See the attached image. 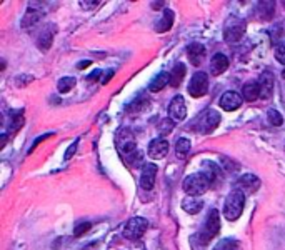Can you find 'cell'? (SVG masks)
Here are the masks:
<instances>
[{"label": "cell", "instance_id": "obj_25", "mask_svg": "<svg viewBox=\"0 0 285 250\" xmlns=\"http://www.w3.org/2000/svg\"><path fill=\"white\" fill-rule=\"evenodd\" d=\"M190 152V140L189 139H178L177 140V144H175V153H177V157L178 159H185L189 155Z\"/></svg>", "mask_w": 285, "mask_h": 250}, {"label": "cell", "instance_id": "obj_30", "mask_svg": "<svg viewBox=\"0 0 285 250\" xmlns=\"http://www.w3.org/2000/svg\"><path fill=\"white\" fill-rule=\"evenodd\" d=\"M174 125H175L174 120H172V119H165V120H162V122H160L158 128H160V133L162 135H167V133H170L172 130H174Z\"/></svg>", "mask_w": 285, "mask_h": 250}, {"label": "cell", "instance_id": "obj_17", "mask_svg": "<svg viewBox=\"0 0 285 250\" xmlns=\"http://www.w3.org/2000/svg\"><path fill=\"white\" fill-rule=\"evenodd\" d=\"M258 85H260V99H270L274 92V75L270 72H263L258 79Z\"/></svg>", "mask_w": 285, "mask_h": 250}, {"label": "cell", "instance_id": "obj_1", "mask_svg": "<svg viewBox=\"0 0 285 250\" xmlns=\"http://www.w3.org/2000/svg\"><path fill=\"white\" fill-rule=\"evenodd\" d=\"M218 230H220V217H218V212L214 208L205 217V224L202 227V230L192 237V247L195 250H203L209 242L218 234Z\"/></svg>", "mask_w": 285, "mask_h": 250}, {"label": "cell", "instance_id": "obj_12", "mask_svg": "<svg viewBox=\"0 0 285 250\" xmlns=\"http://www.w3.org/2000/svg\"><path fill=\"white\" fill-rule=\"evenodd\" d=\"M167 153H169V142L165 140V139L157 137V139H154V140L150 142V145H149V155H150L152 159L160 160Z\"/></svg>", "mask_w": 285, "mask_h": 250}, {"label": "cell", "instance_id": "obj_34", "mask_svg": "<svg viewBox=\"0 0 285 250\" xmlns=\"http://www.w3.org/2000/svg\"><path fill=\"white\" fill-rule=\"evenodd\" d=\"M52 135H54V133H45V135H42V137H38V139H35V140H34V144H32V147H30V150H29V153H32V152H34V150H35V148H37V145H38V144H40V142H44L45 139H49V137H52Z\"/></svg>", "mask_w": 285, "mask_h": 250}, {"label": "cell", "instance_id": "obj_14", "mask_svg": "<svg viewBox=\"0 0 285 250\" xmlns=\"http://www.w3.org/2000/svg\"><path fill=\"white\" fill-rule=\"evenodd\" d=\"M275 13V2H258L255 7V12L254 15L257 20H260V22H269V20L274 17Z\"/></svg>", "mask_w": 285, "mask_h": 250}, {"label": "cell", "instance_id": "obj_20", "mask_svg": "<svg viewBox=\"0 0 285 250\" xmlns=\"http://www.w3.org/2000/svg\"><path fill=\"white\" fill-rule=\"evenodd\" d=\"M174 18H175V15H174V10L165 9V10H164V15H162V18L158 20L157 25H155V30H157V32H160V33H164V32H169V30L172 29V25H174Z\"/></svg>", "mask_w": 285, "mask_h": 250}, {"label": "cell", "instance_id": "obj_40", "mask_svg": "<svg viewBox=\"0 0 285 250\" xmlns=\"http://www.w3.org/2000/svg\"><path fill=\"white\" fill-rule=\"evenodd\" d=\"M282 5H283V7H285V2H282Z\"/></svg>", "mask_w": 285, "mask_h": 250}, {"label": "cell", "instance_id": "obj_15", "mask_svg": "<svg viewBox=\"0 0 285 250\" xmlns=\"http://www.w3.org/2000/svg\"><path fill=\"white\" fill-rule=\"evenodd\" d=\"M57 32V27L55 25H47L45 29L40 32V35L37 39V47L40 49L42 52H47L50 49L52 42H54V35Z\"/></svg>", "mask_w": 285, "mask_h": 250}, {"label": "cell", "instance_id": "obj_26", "mask_svg": "<svg viewBox=\"0 0 285 250\" xmlns=\"http://www.w3.org/2000/svg\"><path fill=\"white\" fill-rule=\"evenodd\" d=\"M214 250H240V242L235 239H223L214 247Z\"/></svg>", "mask_w": 285, "mask_h": 250}, {"label": "cell", "instance_id": "obj_7", "mask_svg": "<svg viewBox=\"0 0 285 250\" xmlns=\"http://www.w3.org/2000/svg\"><path fill=\"white\" fill-rule=\"evenodd\" d=\"M209 90V77L203 72H195L190 79L189 84V93L192 97H203Z\"/></svg>", "mask_w": 285, "mask_h": 250}, {"label": "cell", "instance_id": "obj_2", "mask_svg": "<svg viewBox=\"0 0 285 250\" xmlns=\"http://www.w3.org/2000/svg\"><path fill=\"white\" fill-rule=\"evenodd\" d=\"M245 207V194L238 188H234L225 199L223 204V217L229 222H235L240 219V215L243 212Z\"/></svg>", "mask_w": 285, "mask_h": 250}, {"label": "cell", "instance_id": "obj_35", "mask_svg": "<svg viewBox=\"0 0 285 250\" xmlns=\"http://www.w3.org/2000/svg\"><path fill=\"white\" fill-rule=\"evenodd\" d=\"M97 5H100V2H80L82 9H95Z\"/></svg>", "mask_w": 285, "mask_h": 250}, {"label": "cell", "instance_id": "obj_8", "mask_svg": "<svg viewBox=\"0 0 285 250\" xmlns=\"http://www.w3.org/2000/svg\"><path fill=\"white\" fill-rule=\"evenodd\" d=\"M185 117H187V104L182 95H177L172 99L169 105V119H172L174 122H180Z\"/></svg>", "mask_w": 285, "mask_h": 250}, {"label": "cell", "instance_id": "obj_38", "mask_svg": "<svg viewBox=\"0 0 285 250\" xmlns=\"http://www.w3.org/2000/svg\"><path fill=\"white\" fill-rule=\"evenodd\" d=\"M112 75H114V72H109V73H107V75H105V77L102 79V84H107V82H109V80H110V77H112Z\"/></svg>", "mask_w": 285, "mask_h": 250}, {"label": "cell", "instance_id": "obj_29", "mask_svg": "<svg viewBox=\"0 0 285 250\" xmlns=\"http://www.w3.org/2000/svg\"><path fill=\"white\" fill-rule=\"evenodd\" d=\"M267 119H269V122L274 127H280L283 124V116L278 110H275V109H270L267 112Z\"/></svg>", "mask_w": 285, "mask_h": 250}, {"label": "cell", "instance_id": "obj_10", "mask_svg": "<svg viewBox=\"0 0 285 250\" xmlns=\"http://www.w3.org/2000/svg\"><path fill=\"white\" fill-rule=\"evenodd\" d=\"M258 187H260V179L254 174H245L237 182V188L243 194H254L258 190Z\"/></svg>", "mask_w": 285, "mask_h": 250}, {"label": "cell", "instance_id": "obj_32", "mask_svg": "<svg viewBox=\"0 0 285 250\" xmlns=\"http://www.w3.org/2000/svg\"><path fill=\"white\" fill-rule=\"evenodd\" d=\"M275 59L278 60L280 64L285 65V42H280L277 47H275Z\"/></svg>", "mask_w": 285, "mask_h": 250}, {"label": "cell", "instance_id": "obj_16", "mask_svg": "<svg viewBox=\"0 0 285 250\" xmlns=\"http://www.w3.org/2000/svg\"><path fill=\"white\" fill-rule=\"evenodd\" d=\"M187 57H189L192 65H195V67L202 65L203 59H205V47L202 44H197V42L190 44L187 47Z\"/></svg>", "mask_w": 285, "mask_h": 250}, {"label": "cell", "instance_id": "obj_4", "mask_svg": "<svg viewBox=\"0 0 285 250\" xmlns=\"http://www.w3.org/2000/svg\"><path fill=\"white\" fill-rule=\"evenodd\" d=\"M218 124H220V113L214 109H207L198 116L194 124V128L200 133H210L218 127Z\"/></svg>", "mask_w": 285, "mask_h": 250}, {"label": "cell", "instance_id": "obj_24", "mask_svg": "<svg viewBox=\"0 0 285 250\" xmlns=\"http://www.w3.org/2000/svg\"><path fill=\"white\" fill-rule=\"evenodd\" d=\"M184 77H185V65L178 62L174 65V70L170 72V85L178 87L184 82Z\"/></svg>", "mask_w": 285, "mask_h": 250}, {"label": "cell", "instance_id": "obj_28", "mask_svg": "<svg viewBox=\"0 0 285 250\" xmlns=\"http://www.w3.org/2000/svg\"><path fill=\"white\" fill-rule=\"evenodd\" d=\"M22 125H24V112H22V110H18L17 113L14 112V113H12V117H10L9 130H12V132H17L18 128H21Z\"/></svg>", "mask_w": 285, "mask_h": 250}, {"label": "cell", "instance_id": "obj_19", "mask_svg": "<svg viewBox=\"0 0 285 250\" xmlns=\"http://www.w3.org/2000/svg\"><path fill=\"white\" fill-rule=\"evenodd\" d=\"M229 69V59L223 55V53H215L214 59L210 62V72L214 75H220L225 70Z\"/></svg>", "mask_w": 285, "mask_h": 250}, {"label": "cell", "instance_id": "obj_22", "mask_svg": "<svg viewBox=\"0 0 285 250\" xmlns=\"http://www.w3.org/2000/svg\"><path fill=\"white\" fill-rule=\"evenodd\" d=\"M202 207H203V202L200 199H197V197H187L182 202V208L190 215L198 214L202 210Z\"/></svg>", "mask_w": 285, "mask_h": 250}, {"label": "cell", "instance_id": "obj_31", "mask_svg": "<svg viewBox=\"0 0 285 250\" xmlns=\"http://www.w3.org/2000/svg\"><path fill=\"white\" fill-rule=\"evenodd\" d=\"M92 228V224L90 222H82V224H77V227L74 228V235L75 237H82L85 232H89Z\"/></svg>", "mask_w": 285, "mask_h": 250}, {"label": "cell", "instance_id": "obj_13", "mask_svg": "<svg viewBox=\"0 0 285 250\" xmlns=\"http://www.w3.org/2000/svg\"><path fill=\"white\" fill-rule=\"evenodd\" d=\"M118 148H120V152L124 155H132L137 150L135 137L129 130H122L120 132V137H118Z\"/></svg>", "mask_w": 285, "mask_h": 250}, {"label": "cell", "instance_id": "obj_5", "mask_svg": "<svg viewBox=\"0 0 285 250\" xmlns=\"http://www.w3.org/2000/svg\"><path fill=\"white\" fill-rule=\"evenodd\" d=\"M245 30H247V24H245L243 18L230 17L227 18V22H225V27H223V39L227 40V42H238V40L243 37Z\"/></svg>", "mask_w": 285, "mask_h": 250}, {"label": "cell", "instance_id": "obj_33", "mask_svg": "<svg viewBox=\"0 0 285 250\" xmlns=\"http://www.w3.org/2000/svg\"><path fill=\"white\" fill-rule=\"evenodd\" d=\"M77 144H78V140L72 142V144H70V147L67 148V150H65V160H69V159H72V157H74V153L77 152Z\"/></svg>", "mask_w": 285, "mask_h": 250}, {"label": "cell", "instance_id": "obj_11", "mask_svg": "<svg viewBox=\"0 0 285 250\" xmlns=\"http://www.w3.org/2000/svg\"><path fill=\"white\" fill-rule=\"evenodd\" d=\"M243 102V97L240 95V93H237V92H225L223 95L220 97V107L223 110H227V112H234L237 110L238 107L242 105Z\"/></svg>", "mask_w": 285, "mask_h": 250}, {"label": "cell", "instance_id": "obj_39", "mask_svg": "<svg viewBox=\"0 0 285 250\" xmlns=\"http://www.w3.org/2000/svg\"><path fill=\"white\" fill-rule=\"evenodd\" d=\"M162 5H164V2H154V4H152L154 9H157V7H162Z\"/></svg>", "mask_w": 285, "mask_h": 250}, {"label": "cell", "instance_id": "obj_9", "mask_svg": "<svg viewBox=\"0 0 285 250\" xmlns=\"http://www.w3.org/2000/svg\"><path fill=\"white\" fill-rule=\"evenodd\" d=\"M157 165L155 164H145L142 167V174H140V187L144 190H152L155 185V179H157Z\"/></svg>", "mask_w": 285, "mask_h": 250}, {"label": "cell", "instance_id": "obj_37", "mask_svg": "<svg viewBox=\"0 0 285 250\" xmlns=\"http://www.w3.org/2000/svg\"><path fill=\"white\" fill-rule=\"evenodd\" d=\"M89 60H84V62H80V64H77V69H85V67H89Z\"/></svg>", "mask_w": 285, "mask_h": 250}, {"label": "cell", "instance_id": "obj_21", "mask_svg": "<svg viewBox=\"0 0 285 250\" xmlns=\"http://www.w3.org/2000/svg\"><path fill=\"white\" fill-rule=\"evenodd\" d=\"M170 84V73L169 72H160L155 79L149 84V90L150 92H160L165 85Z\"/></svg>", "mask_w": 285, "mask_h": 250}, {"label": "cell", "instance_id": "obj_23", "mask_svg": "<svg viewBox=\"0 0 285 250\" xmlns=\"http://www.w3.org/2000/svg\"><path fill=\"white\" fill-rule=\"evenodd\" d=\"M44 13L40 10H34V9H29L27 12H25V15L22 18V27L24 29H30V27H34L35 24L40 22Z\"/></svg>", "mask_w": 285, "mask_h": 250}, {"label": "cell", "instance_id": "obj_18", "mask_svg": "<svg viewBox=\"0 0 285 250\" xmlns=\"http://www.w3.org/2000/svg\"><path fill=\"white\" fill-rule=\"evenodd\" d=\"M242 97L247 102H254V100L260 97V85H258V82H255V80L245 82L242 87Z\"/></svg>", "mask_w": 285, "mask_h": 250}, {"label": "cell", "instance_id": "obj_6", "mask_svg": "<svg viewBox=\"0 0 285 250\" xmlns=\"http://www.w3.org/2000/svg\"><path fill=\"white\" fill-rule=\"evenodd\" d=\"M149 222L144 217H134L127 222V225L124 228V237L127 240H138L144 237V234L147 232Z\"/></svg>", "mask_w": 285, "mask_h": 250}, {"label": "cell", "instance_id": "obj_3", "mask_svg": "<svg viewBox=\"0 0 285 250\" xmlns=\"http://www.w3.org/2000/svg\"><path fill=\"white\" fill-rule=\"evenodd\" d=\"M210 179L205 175L203 172L202 174H192L189 175L187 179L184 180V190L187 195H190V197H200V195H203L205 192L209 190L210 187Z\"/></svg>", "mask_w": 285, "mask_h": 250}, {"label": "cell", "instance_id": "obj_27", "mask_svg": "<svg viewBox=\"0 0 285 250\" xmlns=\"http://www.w3.org/2000/svg\"><path fill=\"white\" fill-rule=\"evenodd\" d=\"M75 84H77V80L74 77H64V79L58 80L57 89H58V92H60V93H69L75 87Z\"/></svg>", "mask_w": 285, "mask_h": 250}, {"label": "cell", "instance_id": "obj_36", "mask_svg": "<svg viewBox=\"0 0 285 250\" xmlns=\"http://www.w3.org/2000/svg\"><path fill=\"white\" fill-rule=\"evenodd\" d=\"M98 75H102V70H94V72H92L90 73V75H89V82H92V80H97L98 79Z\"/></svg>", "mask_w": 285, "mask_h": 250}]
</instances>
